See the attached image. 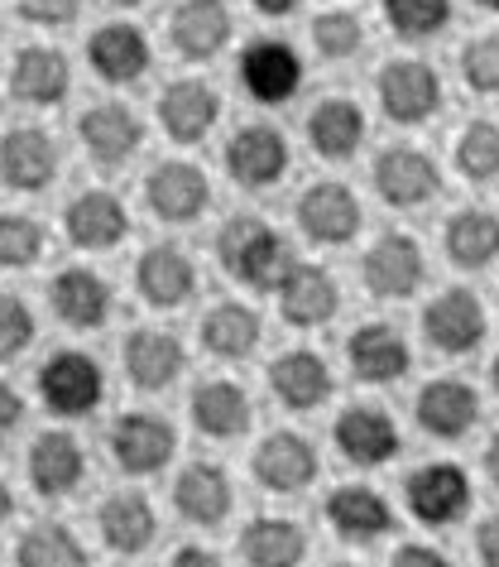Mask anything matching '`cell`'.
<instances>
[{"mask_svg": "<svg viewBox=\"0 0 499 567\" xmlns=\"http://www.w3.org/2000/svg\"><path fill=\"white\" fill-rule=\"evenodd\" d=\"M217 260H221V269L236 284L260 289V293H274L279 279L289 275V265H293V250H289V240H283L269 221H260V217H231L217 231Z\"/></svg>", "mask_w": 499, "mask_h": 567, "instance_id": "1", "label": "cell"}, {"mask_svg": "<svg viewBox=\"0 0 499 567\" xmlns=\"http://www.w3.org/2000/svg\"><path fill=\"white\" fill-rule=\"evenodd\" d=\"M39 400L59 419H82L106 400V371L87 351H73V347L53 351V357L39 365Z\"/></svg>", "mask_w": 499, "mask_h": 567, "instance_id": "2", "label": "cell"}, {"mask_svg": "<svg viewBox=\"0 0 499 567\" xmlns=\"http://www.w3.org/2000/svg\"><path fill=\"white\" fill-rule=\"evenodd\" d=\"M106 443H111V462H116L125 476H154L174 462L178 433L164 414H121L111 423Z\"/></svg>", "mask_w": 499, "mask_h": 567, "instance_id": "3", "label": "cell"}, {"mask_svg": "<svg viewBox=\"0 0 499 567\" xmlns=\"http://www.w3.org/2000/svg\"><path fill=\"white\" fill-rule=\"evenodd\" d=\"M63 168L59 140L39 125H15V131L0 135V183L10 193H44L53 188Z\"/></svg>", "mask_w": 499, "mask_h": 567, "instance_id": "4", "label": "cell"}, {"mask_svg": "<svg viewBox=\"0 0 499 567\" xmlns=\"http://www.w3.org/2000/svg\"><path fill=\"white\" fill-rule=\"evenodd\" d=\"M77 140L96 168H125L139 154V145H145V121L125 102H102L82 111Z\"/></svg>", "mask_w": 499, "mask_h": 567, "instance_id": "5", "label": "cell"}, {"mask_svg": "<svg viewBox=\"0 0 499 567\" xmlns=\"http://www.w3.org/2000/svg\"><path fill=\"white\" fill-rule=\"evenodd\" d=\"M375 92H380L384 116L398 121V125L433 121L437 106H441V78L427 63H418V59L384 63V73L375 78Z\"/></svg>", "mask_w": 499, "mask_h": 567, "instance_id": "6", "label": "cell"}, {"mask_svg": "<svg viewBox=\"0 0 499 567\" xmlns=\"http://www.w3.org/2000/svg\"><path fill=\"white\" fill-rule=\"evenodd\" d=\"M145 203H149V212L159 221L188 226L211 207V183H207V174L197 164L164 159V164H154L149 178H145Z\"/></svg>", "mask_w": 499, "mask_h": 567, "instance_id": "7", "label": "cell"}, {"mask_svg": "<svg viewBox=\"0 0 499 567\" xmlns=\"http://www.w3.org/2000/svg\"><path fill=\"white\" fill-rule=\"evenodd\" d=\"M408 515L418 524H456L470 509V481L456 462H427L404 481Z\"/></svg>", "mask_w": 499, "mask_h": 567, "instance_id": "8", "label": "cell"}, {"mask_svg": "<svg viewBox=\"0 0 499 567\" xmlns=\"http://www.w3.org/2000/svg\"><path fill=\"white\" fill-rule=\"evenodd\" d=\"M221 121V96L202 78H178L159 92V125L174 145H202Z\"/></svg>", "mask_w": 499, "mask_h": 567, "instance_id": "9", "label": "cell"}, {"mask_svg": "<svg viewBox=\"0 0 499 567\" xmlns=\"http://www.w3.org/2000/svg\"><path fill=\"white\" fill-rule=\"evenodd\" d=\"M149 63H154V53H149V39L139 24L111 20L102 30H92V39H87V68L106 87H135V82L149 73Z\"/></svg>", "mask_w": 499, "mask_h": 567, "instance_id": "10", "label": "cell"}, {"mask_svg": "<svg viewBox=\"0 0 499 567\" xmlns=\"http://www.w3.org/2000/svg\"><path fill=\"white\" fill-rule=\"evenodd\" d=\"M73 92V63H67L63 49L53 44H24L10 63V96L20 106H34V111H49L67 102Z\"/></svg>", "mask_w": 499, "mask_h": 567, "instance_id": "11", "label": "cell"}, {"mask_svg": "<svg viewBox=\"0 0 499 567\" xmlns=\"http://www.w3.org/2000/svg\"><path fill=\"white\" fill-rule=\"evenodd\" d=\"M240 87L264 106H283L289 96L303 87V59L283 39H254L240 53Z\"/></svg>", "mask_w": 499, "mask_h": 567, "instance_id": "12", "label": "cell"}, {"mask_svg": "<svg viewBox=\"0 0 499 567\" xmlns=\"http://www.w3.org/2000/svg\"><path fill=\"white\" fill-rule=\"evenodd\" d=\"M293 154L289 140H283L274 125H240L226 145V174H231L240 188H274V183L289 174Z\"/></svg>", "mask_w": 499, "mask_h": 567, "instance_id": "13", "label": "cell"}, {"mask_svg": "<svg viewBox=\"0 0 499 567\" xmlns=\"http://www.w3.org/2000/svg\"><path fill=\"white\" fill-rule=\"evenodd\" d=\"M361 279L375 299H408L423 284V246L404 231H384L361 260Z\"/></svg>", "mask_w": 499, "mask_h": 567, "instance_id": "14", "label": "cell"}, {"mask_svg": "<svg viewBox=\"0 0 499 567\" xmlns=\"http://www.w3.org/2000/svg\"><path fill=\"white\" fill-rule=\"evenodd\" d=\"M423 332H427V342H433L441 357H466V351H476L485 342L490 322H485V308H480V299L470 289H447V293H437V299L427 303Z\"/></svg>", "mask_w": 499, "mask_h": 567, "instance_id": "15", "label": "cell"}, {"mask_svg": "<svg viewBox=\"0 0 499 567\" xmlns=\"http://www.w3.org/2000/svg\"><path fill=\"white\" fill-rule=\"evenodd\" d=\"M63 231L77 250H116L125 236H131V212L116 193L106 188H87L77 193L63 212Z\"/></svg>", "mask_w": 499, "mask_h": 567, "instance_id": "16", "label": "cell"}, {"mask_svg": "<svg viewBox=\"0 0 499 567\" xmlns=\"http://www.w3.org/2000/svg\"><path fill=\"white\" fill-rule=\"evenodd\" d=\"M49 303L63 328L73 332H96L111 318V284L87 265H67L49 284Z\"/></svg>", "mask_w": 499, "mask_h": 567, "instance_id": "17", "label": "cell"}, {"mask_svg": "<svg viewBox=\"0 0 499 567\" xmlns=\"http://www.w3.org/2000/svg\"><path fill=\"white\" fill-rule=\"evenodd\" d=\"M231 6L226 0H178L168 16V39L188 63H207L231 44Z\"/></svg>", "mask_w": 499, "mask_h": 567, "instance_id": "18", "label": "cell"}, {"mask_svg": "<svg viewBox=\"0 0 499 567\" xmlns=\"http://www.w3.org/2000/svg\"><path fill=\"white\" fill-rule=\"evenodd\" d=\"M298 226L318 240V246H346V240L361 231V197H355L346 183H312V188L298 197Z\"/></svg>", "mask_w": 499, "mask_h": 567, "instance_id": "19", "label": "cell"}, {"mask_svg": "<svg viewBox=\"0 0 499 567\" xmlns=\"http://www.w3.org/2000/svg\"><path fill=\"white\" fill-rule=\"evenodd\" d=\"M24 472H30V486L44 495V501H63L82 486L87 476V457H82V443L63 429H49L30 443V457H24Z\"/></svg>", "mask_w": 499, "mask_h": 567, "instance_id": "20", "label": "cell"}, {"mask_svg": "<svg viewBox=\"0 0 499 567\" xmlns=\"http://www.w3.org/2000/svg\"><path fill=\"white\" fill-rule=\"evenodd\" d=\"M121 365H125V375H131L135 390L159 394V390H168L183 375V365H188V351H183V342H178L174 332L139 328V332L125 337Z\"/></svg>", "mask_w": 499, "mask_h": 567, "instance_id": "21", "label": "cell"}, {"mask_svg": "<svg viewBox=\"0 0 499 567\" xmlns=\"http://www.w3.org/2000/svg\"><path fill=\"white\" fill-rule=\"evenodd\" d=\"M274 293H279V313L289 318L293 328H322V322H332L336 308H341L336 279L326 275L322 265H303V260L289 265V275L279 279Z\"/></svg>", "mask_w": 499, "mask_h": 567, "instance_id": "22", "label": "cell"}, {"mask_svg": "<svg viewBox=\"0 0 499 567\" xmlns=\"http://www.w3.org/2000/svg\"><path fill=\"white\" fill-rule=\"evenodd\" d=\"M312 476H318V447H312L303 433L279 429L254 447V481H260L264 491L293 495V491L312 486Z\"/></svg>", "mask_w": 499, "mask_h": 567, "instance_id": "23", "label": "cell"}, {"mask_svg": "<svg viewBox=\"0 0 499 567\" xmlns=\"http://www.w3.org/2000/svg\"><path fill=\"white\" fill-rule=\"evenodd\" d=\"M441 188L437 178V164L427 159L423 150H408V145H394L375 159V193L384 197L389 207H423L433 203Z\"/></svg>", "mask_w": 499, "mask_h": 567, "instance_id": "24", "label": "cell"}, {"mask_svg": "<svg viewBox=\"0 0 499 567\" xmlns=\"http://www.w3.org/2000/svg\"><path fill=\"white\" fill-rule=\"evenodd\" d=\"M336 452L355 466H384L398 457V423L375 404H355L332 423Z\"/></svg>", "mask_w": 499, "mask_h": 567, "instance_id": "25", "label": "cell"}, {"mask_svg": "<svg viewBox=\"0 0 499 567\" xmlns=\"http://www.w3.org/2000/svg\"><path fill=\"white\" fill-rule=\"evenodd\" d=\"M269 390H274V400L283 409H293V414H312V409H322L332 400V371H326V361L318 351L298 347V351H283V357L269 365Z\"/></svg>", "mask_w": 499, "mask_h": 567, "instance_id": "26", "label": "cell"}, {"mask_svg": "<svg viewBox=\"0 0 499 567\" xmlns=\"http://www.w3.org/2000/svg\"><path fill=\"white\" fill-rule=\"evenodd\" d=\"M346 361L355 380H365V385H394V380H404L413 351L404 342V332L389 328V322H365V328L351 332Z\"/></svg>", "mask_w": 499, "mask_h": 567, "instance_id": "27", "label": "cell"}, {"mask_svg": "<svg viewBox=\"0 0 499 567\" xmlns=\"http://www.w3.org/2000/svg\"><path fill=\"white\" fill-rule=\"evenodd\" d=\"M135 289L149 308H183L197 293V265L178 246H149L135 265Z\"/></svg>", "mask_w": 499, "mask_h": 567, "instance_id": "28", "label": "cell"}, {"mask_svg": "<svg viewBox=\"0 0 499 567\" xmlns=\"http://www.w3.org/2000/svg\"><path fill=\"white\" fill-rule=\"evenodd\" d=\"M174 505L183 519L202 524V529H217V524L231 515L236 505V491H231V476L226 466L217 462H193L178 472V486H174Z\"/></svg>", "mask_w": 499, "mask_h": 567, "instance_id": "29", "label": "cell"}, {"mask_svg": "<svg viewBox=\"0 0 499 567\" xmlns=\"http://www.w3.org/2000/svg\"><path fill=\"white\" fill-rule=\"evenodd\" d=\"M413 414H418V429L433 437H466L480 419V394L466 380H433L418 390Z\"/></svg>", "mask_w": 499, "mask_h": 567, "instance_id": "30", "label": "cell"}, {"mask_svg": "<svg viewBox=\"0 0 499 567\" xmlns=\"http://www.w3.org/2000/svg\"><path fill=\"white\" fill-rule=\"evenodd\" d=\"M326 524H332L346 544H375L380 534L394 529V509L370 486H341L326 495Z\"/></svg>", "mask_w": 499, "mask_h": 567, "instance_id": "31", "label": "cell"}, {"mask_svg": "<svg viewBox=\"0 0 499 567\" xmlns=\"http://www.w3.org/2000/svg\"><path fill=\"white\" fill-rule=\"evenodd\" d=\"M96 529H102L111 553H145L159 534V515L139 491H116L96 509Z\"/></svg>", "mask_w": 499, "mask_h": 567, "instance_id": "32", "label": "cell"}, {"mask_svg": "<svg viewBox=\"0 0 499 567\" xmlns=\"http://www.w3.org/2000/svg\"><path fill=\"white\" fill-rule=\"evenodd\" d=\"M308 140L322 159H332V164L351 159L365 140V111L355 102H346V96H326V102H318L308 116Z\"/></svg>", "mask_w": 499, "mask_h": 567, "instance_id": "33", "label": "cell"}, {"mask_svg": "<svg viewBox=\"0 0 499 567\" xmlns=\"http://www.w3.org/2000/svg\"><path fill=\"white\" fill-rule=\"evenodd\" d=\"M250 394L236 380H202L193 390V423L207 437H240L250 429Z\"/></svg>", "mask_w": 499, "mask_h": 567, "instance_id": "34", "label": "cell"}, {"mask_svg": "<svg viewBox=\"0 0 499 567\" xmlns=\"http://www.w3.org/2000/svg\"><path fill=\"white\" fill-rule=\"evenodd\" d=\"M260 313L236 299L217 303L211 313L202 318V347L211 351L217 361H246L254 347H260Z\"/></svg>", "mask_w": 499, "mask_h": 567, "instance_id": "35", "label": "cell"}, {"mask_svg": "<svg viewBox=\"0 0 499 567\" xmlns=\"http://www.w3.org/2000/svg\"><path fill=\"white\" fill-rule=\"evenodd\" d=\"M308 553V534L293 519H250L240 534V558L250 567H298Z\"/></svg>", "mask_w": 499, "mask_h": 567, "instance_id": "36", "label": "cell"}, {"mask_svg": "<svg viewBox=\"0 0 499 567\" xmlns=\"http://www.w3.org/2000/svg\"><path fill=\"white\" fill-rule=\"evenodd\" d=\"M447 255L456 269H485L499 255V217L495 212H456V217L447 221Z\"/></svg>", "mask_w": 499, "mask_h": 567, "instance_id": "37", "label": "cell"}, {"mask_svg": "<svg viewBox=\"0 0 499 567\" xmlns=\"http://www.w3.org/2000/svg\"><path fill=\"white\" fill-rule=\"evenodd\" d=\"M15 567H87V548L67 524H34L15 544Z\"/></svg>", "mask_w": 499, "mask_h": 567, "instance_id": "38", "label": "cell"}, {"mask_svg": "<svg viewBox=\"0 0 499 567\" xmlns=\"http://www.w3.org/2000/svg\"><path fill=\"white\" fill-rule=\"evenodd\" d=\"M49 231L24 212H0V269H30L44 260Z\"/></svg>", "mask_w": 499, "mask_h": 567, "instance_id": "39", "label": "cell"}, {"mask_svg": "<svg viewBox=\"0 0 499 567\" xmlns=\"http://www.w3.org/2000/svg\"><path fill=\"white\" fill-rule=\"evenodd\" d=\"M456 168L470 183L499 178V121H470L456 140Z\"/></svg>", "mask_w": 499, "mask_h": 567, "instance_id": "40", "label": "cell"}, {"mask_svg": "<svg viewBox=\"0 0 499 567\" xmlns=\"http://www.w3.org/2000/svg\"><path fill=\"white\" fill-rule=\"evenodd\" d=\"M384 20L398 39H433L451 20V0H384Z\"/></svg>", "mask_w": 499, "mask_h": 567, "instance_id": "41", "label": "cell"}, {"mask_svg": "<svg viewBox=\"0 0 499 567\" xmlns=\"http://www.w3.org/2000/svg\"><path fill=\"white\" fill-rule=\"evenodd\" d=\"M312 49L322 59H355L365 49V24L351 16V10H322L312 20Z\"/></svg>", "mask_w": 499, "mask_h": 567, "instance_id": "42", "label": "cell"}, {"mask_svg": "<svg viewBox=\"0 0 499 567\" xmlns=\"http://www.w3.org/2000/svg\"><path fill=\"white\" fill-rule=\"evenodd\" d=\"M34 313L20 293H0V365L24 357L34 347Z\"/></svg>", "mask_w": 499, "mask_h": 567, "instance_id": "43", "label": "cell"}, {"mask_svg": "<svg viewBox=\"0 0 499 567\" xmlns=\"http://www.w3.org/2000/svg\"><path fill=\"white\" fill-rule=\"evenodd\" d=\"M461 78L476 92H499V34L470 39L461 53Z\"/></svg>", "mask_w": 499, "mask_h": 567, "instance_id": "44", "label": "cell"}, {"mask_svg": "<svg viewBox=\"0 0 499 567\" xmlns=\"http://www.w3.org/2000/svg\"><path fill=\"white\" fill-rule=\"evenodd\" d=\"M15 10L34 30H67L82 16V0H15Z\"/></svg>", "mask_w": 499, "mask_h": 567, "instance_id": "45", "label": "cell"}, {"mask_svg": "<svg viewBox=\"0 0 499 567\" xmlns=\"http://www.w3.org/2000/svg\"><path fill=\"white\" fill-rule=\"evenodd\" d=\"M20 423H24V394L10 385V380H0V443L15 437Z\"/></svg>", "mask_w": 499, "mask_h": 567, "instance_id": "46", "label": "cell"}, {"mask_svg": "<svg viewBox=\"0 0 499 567\" xmlns=\"http://www.w3.org/2000/svg\"><path fill=\"white\" fill-rule=\"evenodd\" d=\"M389 567H451V563H447V553L433 548V544H404L394 553Z\"/></svg>", "mask_w": 499, "mask_h": 567, "instance_id": "47", "label": "cell"}, {"mask_svg": "<svg viewBox=\"0 0 499 567\" xmlns=\"http://www.w3.org/2000/svg\"><path fill=\"white\" fill-rule=\"evenodd\" d=\"M476 553H480L485 567H499V515H490L476 529Z\"/></svg>", "mask_w": 499, "mask_h": 567, "instance_id": "48", "label": "cell"}, {"mask_svg": "<svg viewBox=\"0 0 499 567\" xmlns=\"http://www.w3.org/2000/svg\"><path fill=\"white\" fill-rule=\"evenodd\" d=\"M168 567H221V558L211 548H197V544H188V548H178L174 553V563Z\"/></svg>", "mask_w": 499, "mask_h": 567, "instance_id": "49", "label": "cell"}, {"mask_svg": "<svg viewBox=\"0 0 499 567\" xmlns=\"http://www.w3.org/2000/svg\"><path fill=\"white\" fill-rule=\"evenodd\" d=\"M250 6L260 10V16H269V20H283V16H293L303 0H250Z\"/></svg>", "mask_w": 499, "mask_h": 567, "instance_id": "50", "label": "cell"}, {"mask_svg": "<svg viewBox=\"0 0 499 567\" xmlns=\"http://www.w3.org/2000/svg\"><path fill=\"white\" fill-rule=\"evenodd\" d=\"M485 476H490L495 486H499V433L490 437V447H485Z\"/></svg>", "mask_w": 499, "mask_h": 567, "instance_id": "51", "label": "cell"}, {"mask_svg": "<svg viewBox=\"0 0 499 567\" xmlns=\"http://www.w3.org/2000/svg\"><path fill=\"white\" fill-rule=\"evenodd\" d=\"M10 515H15V495H10V486L0 481V524H6Z\"/></svg>", "mask_w": 499, "mask_h": 567, "instance_id": "52", "label": "cell"}, {"mask_svg": "<svg viewBox=\"0 0 499 567\" xmlns=\"http://www.w3.org/2000/svg\"><path fill=\"white\" fill-rule=\"evenodd\" d=\"M476 6L480 10H495V16H499V0H476Z\"/></svg>", "mask_w": 499, "mask_h": 567, "instance_id": "53", "label": "cell"}, {"mask_svg": "<svg viewBox=\"0 0 499 567\" xmlns=\"http://www.w3.org/2000/svg\"><path fill=\"white\" fill-rule=\"evenodd\" d=\"M490 380H495V394H499V357H495V365H490Z\"/></svg>", "mask_w": 499, "mask_h": 567, "instance_id": "54", "label": "cell"}, {"mask_svg": "<svg viewBox=\"0 0 499 567\" xmlns=\"http://www.w3.org/2000/svg\"><path fill=\"white\" fill-rule=\"evenodd\" d=\"M116 6H145V0H116Z\"/></svg>", "mask_w": 499, "mask_h": 567, "instance_id": "55", "label": "cell"}, {"mask_svg": "<svg viewBox=\"0 0 499 567\" xmlns=\"http://www.w3.org/2000/svg\"><path fill=\"white\" fill-rule=\"evenodd\" d=\"M332 567H355V563H332Z\"/></svg>", "mask_w": 499, "mask_h": 567, "instance_id": "56", "label": "cell"}]
</instances>
